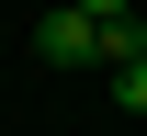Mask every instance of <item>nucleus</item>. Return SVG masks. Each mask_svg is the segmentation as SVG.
Listing matches in <instances>:
<instances>
[{
    "label": "nucleus",
    "mask_w": 147,
    "mask_h": 136,
    "mask_svg": "<svg viewBox=\"0 0 147 136\" xmlns=\"http://www.w3.org/2000/svg\"><path fill=\"white\" fill-rule=\"evenodd\" d=\"M45 57H57V68H102V57H113V23H91V12L68 0V12L45 23Z\"/></svg>",
    "instance_id": "1"
},
{
    "label": "nucleus",
    "mask_w": 147,
    "mask_h": 136,
    "mask_svg": "<svg viewBox=\"0 0 147 136\" xmlns=\"http://www.w3.org/2000/svg\"><path fill=\"white\" fill-rule=\"evenodd\" d=\"M113 102H125V114H147V57H136V68H113Z\"/></svg>",
    "instance_id": "2"
},
{
    "label": "nucleus",
    "mask_w": 147,
    "mask_h": 136,
    "mask_svg": "<svg viewBox=\"0 0 147 136\" xmlns=\"http://www.w3.org/2000/svg\"><path fill=\"white\" fill-rule=\"evenodd\" d=\"M79 12H91V23H125V12H136V0H79Z\"/></svg>",
    "instance_id": "3"
}]
</instances>
